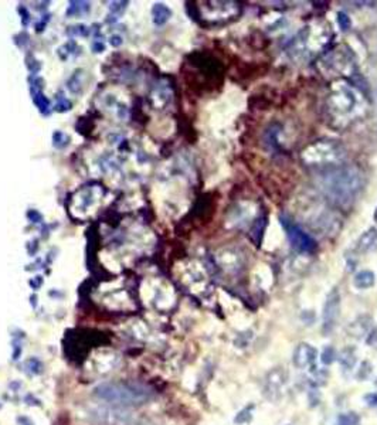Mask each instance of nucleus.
<instances>
[{
  "mask_svg": "<svg viewBox=\"0 0 377 425\" xmlns=\"http://www.w3.org/2000/svg\"><path fill=\"white\" fill-rule=\"evenodd\" d=\"M110 43L111 46H114V47H119V46L122 44V39H121L119 36H112L110 39Z\"/></svg>",
  "mask_w": 377,
  "mask_h": 425,
  "instance_id": "29",
  "label": "nucleus"
},
{
  "mask_svg": "<svg viewBox=\"0 0 377 425\" xmlns=\"http://www.w3.org/2000/svg\"><path fill=\"white\" fill-rule=\"evenodd\" d=\"M67 33L70 36H79V37H86L89 33H91V29L86 27L84 24H75V26H71L67 29Z\"/></svg>",
  "mask_w": 377,
  "mask_h": 425,
  "instance_id": "19",
  "label": "nucleus"
},
{
  "mask_svg": "<svg viewBox=\"0 0 377 425\" xmlns=\"http://www.w3.org/2000/svg\"><path fill=\"white\" fill-rule=\"evenodd\" d=\"M336 359H338V354H336L335 347L326 346L322 350V353H321V362H322L325 366H330Z\"/></svg>",
  "mask_w": 377,
  "mask_h": 425,
  "instance_id": "17",
  "label": "nucleus"
},
{
  "mask_svg": "<svg viewBox=\"0 0 377 425\" xmlns=\"http://www.w3.org/2000/svg\"><path fill=\"white\" fill-rule=\"evenodd\" d=\"M363 400L369 407H377V393H369L363 397Z\"/></svg>",
  "mask_w": 377,
  "mask_h": 425,
  "instance_id": "24",
  "label": "nucleus"
},
{
  "mask_svg": "<svg viewBox=\"0 0 377 425\" xmlns=\"http://www.w3.org/2000/svg\"><path fill=\"white\" fill-rule=\"evenodd\" d=\"M264 227H265V220H262V219H259L254 226H252L251 229V234L252 237H255L257 234H258V244L259 241H261V236H262V231H264ZM257 238V237H255Z\"/></svg>",
  "mask_w": 377,
  "mask_h": 425,
  "instance_id": "22",
  "label": "nucleus"
},
{
  "mask_svg": "<svg viewBox=\"0 0 377 425\" xmlns=\"http://www.w3.org/2000/svg\"><path fill=\"white\" fill-rule=\"evenodd\" d=\"M336 425H360V417L354 411H347L339 414Z\"/></svg>",
  "mask_w": 377,
  "mask_h": 425,
  "instance_id": "13",
  "label": "nucleus"
},
{
  "mask_svg": "<svg viewBox=\"0 0 377 425\" xmlns=\"http://www.w3.org/2000/svg\"><path fill=\"white\" fill-rule=\"evenodd\" d=\"M57 99H58V102L55 103V111L57 112H65V111L71 110V102L67 98H63V94H58Z\"/></svg>",
  "mask_w": 377,
  "mask_h": 425,
  "instance_id": "20",
  "label": "nucleus"
},
{
  "mask_svg": "<svg viewBox=\"0 0 377 425\" xmlns=\"http://www.w3.org/2000/svg\"><path fill=\"white\" fill-rule=\"evenodd\" d=\"M321 180L325 193L339 205L350 204L363 184L360 172L352 166H332L322 174Z\"/></svg>",
  "mask_w": 377,
  "mask_h": 425,
  "instance_id": "1",
  "label": "nucleus"
},
{
  "mask_svg": "<svg viewBox=\"0 0 377 425\" xmlns=\"http://www.w3.org/2000/svg\"><path fill=\"white\" fill-rule=\"evenodd\" d=\"M252 411H254V405H247L245 408H243L236 417V424H250L252 419Z\"/></svg>",
  "mask_w": 377,
  "mask_h": 425,
  "instance_id": "16",
  "label": "nucleus"
},
{
  "mask_svg": "<svg viewBox=\"0 0 377 425\" xmlns=\"http://www.w3.org/2000/svg\"><path fill=\"white\" fill-rule=\"evenodd\" d=\"M288 384V371L282 367H274L268 371L264 380V395L269 401H278L284 395V390Z\"/></svg>",
  "mask_w": 377,
  "mask_h": 425,
  "instance_id": "6",
  "label": "nucleus"
},
{
  "mask_svg": "<svg viewBox=\"0 0 377 425\" xmlns=\"http://www.w3.org/2000/svg\"><path fill=\"white\" fill-rule=\"evenodd\" d=\"M340 300H342V298H340L338 288L332 289L328 295V298H326L325 306H323L322 333L325 336H329L338 325L339 316H340Z\"/></svg>",
  "mask_w": 377,
  "mask_h": 425,
  "instance_id": "5",
  "label": "nucleus"
},
{
  "mask_svg": "<svg viewBox=\"0 0 377 425\" xmlns=\"http://www.w3.org/2000/svg\"><path fill=\"white\" fill-rule=\"evenodd\" d=\"M95 395L114 405L135 407L148 402L153 397L149 387L135 381H112L103 383L95 388Z\"/></svg>",
  "mask_w": 377,
  "mask_h": 425,
  "instance_id": "2",
  "label": "nucleus"
},
{
  "mask_svg": "<svg viewBox=\"0 0 377 425\" xmlns=\"http://www.w3.org/2000/svg\"><path fill=\"white\" fill-rule=\"evenodd\" d=\"M338 23L339 27H340L342 30H345V32H347V30L350 29V26H352V22H350L349 16H347L346 13H343V12H339L338 13Z\"/></svg>",
  "mask_w": 377,
  "mask_h": 425,
  "instance_id": "21",
  "label": "nucleus"
},
{
  "mask_svg": "<svg viewBox=\"0 0 377 425\" xmlns=\"http://www.w3.org/2000/svg\"><path fill=\"white\" fill-rule=\"evenodd\" d=\"M377 245V230L370 229L359 238L356 248L359 252H367Z\"/></svg>",
  "mask_w": 377,
  "mask_h": 425,
  "instance_id": "10",
  "label": "nucleus"
},
{
  "mask_svg": "<svg viewBox=\"0 0 377 425\" xmlns=\"http://www.w3.org/2000/svg\"><path fill=\"white\" fill-rule=\"evenodd\" d=\"M19 12H20V15H22V23H23V26L26 27L27 24H29V22H30V13L27 12V9L24 8V6H22V8H19Z\"/></svg>",
  "mask_w": 377,
  "mask_h": 425,
  "instance_id": "25",
  "label": "nucleus"
},
{
  "mask_svg": "<svg viewBox=\"0 0 377 425\" xmlns=\"http://www.w3.org/2000/svg\"><path fill=\"white\" fill-rule=\"evenodd\" d=\"M152 15H153V22L157 24V26H162L165 24L170 16H172V10L165 6L163 3H156L153 9H152Z\"/></svg>",
  "mask_w": 377,
  "mask_h": 425,
  "instance_id": "12",
  "label": "nucleus"
},
{
  "mask_svg": "<svg viewBox=\"0 0 377 425\" xmlns=\"http://www.w3.org/2000/svg\"><path fill=\"white\" fill-rule=\"evenodd\" d=\"M374 220L377 221V208H376V211H374Z\"/></svg>",
  "mask_w": 377,
  "mask_h": 425,
  "instance_id": "32",
  "label": "nucleus"
},
{
  "mask_svg": "<svg viewBox=\"0 0 377 425\" xmlns=\"http://www.w3.org/2000/svg\"><path fill=\"white\" fill-rule=\"evenodd\" d=\"M27 217H29V220H32L33 223H40V221L43 220V216H41L37 210H30V211L27 212Z\"/></svg>",
  "mask_w": 377,
  "mask_h": 425,
  "instance_id": "26",
  "label": "nucleus"
},
{
  "mask_svg": "<svg viewBox=\"0 0 377 425\" xmlns=\"http://www.w3.org/2000/svg\"><path fill=\"white\" fill-rule=\"evenodd\" d=\"M104 50H105V44L104 43H101V41H94L92 43V51L94 53H103Z\"/></svg>",
  "mask_w": 377,
  "mask_h": 425,
  "instance_id": "28",
  "label": "nucleus"
},
{
  "mask_svg": "<svg viewBox=\"0 0 377 425\" xmlns=\"http://www.w3.org/2000/svg\"><path fill=\"white\" fill-rule=\"evenodd\" d=\"M338 359L339 362H340V366L345 367L346 370L353 369L354 364H356V360H357V359H356V349L352 346L345 347L338 356Z\"/></svg>",
  "mask_w": 377,
  "mask_h": 425,
  "instance_id": "11",
  "label": "nucleus"
},
{
  "mask_svg": "<svg viewBox=\"0 0 377 425\" xmlns=\"http://www.w3.org/2000/svg\"><path fill=\"white\" fill-rule=\"evenodd\" d=\"M41 283H43V278L41 276H36L33 281H30V285H32L33 288H39Z\"/></svg>",
  "mask_w": 377,
  "mask_h": 425,
  "instance_id": "31",
  "label": "nucleus"
},
{
  "mask_svg": "<svg viewBox=\"0 0 377 425\" xmlns=\"http://www.w3.org/2000/svg\"><path fill=\"white\" fill-rule=\"evenodd\" d=\"M366 342H367V345L371 347H377V329H374L373 332H370L369 336H367V339H366Z\"/></svg>",
  "mask_w": 377,
  "mask_h": 425,
  "instance_id": "27",
  "label": "nucleus"
},
{
  "mask_svg": "<svg viewBox=\"0 0 377 425\" xmlns=\"http://www.w3.org/2000/svg\"><path fill=\"white\" fill-rule=\"evenodd\" d=\"M70 143V138L67 135L61 132V131H55L53 134V145L57 149H64L65 146H68Z\"/></svg>",
  "mask_w": 377,
  "mask_h": 425,
  "instance_id": "18",
  "label": "nucleus"
},
{
  "mask_svg": "<svg viewBox=\"0 0 377 425\" xmlns=\"http://www.w3.org/2000/svg\"><path fill=\"white\" fill-rule=\"evenodd\" d=\"M48 20H50V16H47V19H46V20H44V19H41V22H40V23L36 26V30H37V32H43Z\"/></svg>",
  "mask_w": 377,
  "mask_h": 425,
  "instance_id": "30",
  "label": "nucleus"
},
{
  "mask_svg": "<svg viewBox=\"0 0 377 425\" xmlns=\"http://www.w3.org/2000/svg\"><path fill=\"white\" fill-rule=\"evenodd\" d=\"M89 12V3L86 2H71L68 10H67V16H78L82 13Z\"/></svg>",
  "mask_w": 377,
  "mask_h": 425,
  "instance_id": "14",
  "label": "nucleus"
},
{
  "mask_svg": "<svg viewBox=\"0 0 377 425\" xmlns=\"http://www.w3.org/2000/svg\"><path fill=\"white\" fill-rule=\"evenodd\" d=\"M376 282V275L369 271V269H363V271H359L353 278V285L357 288V289H369L371 288L373 285Z\"/></svg>",
  "mask_w": 377,
  "mask_h": 425,
  "instance_id": "9",
  "label": "nucleus"
},
{
  "mask_svg": "<svg viewBox=\"0 0 377 425\" xmlns=\"http://www.w3.org/2000/svg\"><path fill=\"white\" fill-rule=\"evenodd\" d=\"M343 148L335 141H319L304 150L302 158L307 163L316 165H335L338 160L343 158Z\"/></svg>",
  "mask_w": 377,
  "mask_h": 425,
  "instance_id": "3",
  "label": "nucleus"
},
{
  "mask_svg": "<svg viewBox=\"0 0 377 425\" xmlns=\"http://www.w3.org/2000/svg\"><path fill=\"white\" fill-rule=\"evenodd\" d=\"M279 220H281V224H282L287 236L290 238V243H291L292 247L297 251L309 252L311 254V252H314L318 248V244H316V241H315L314 238L301 229L298 224H295L291 219L282 216Z\"/></svg>",
  "mask_w": 377,
  "mask_h": 425,
  "instance_id": "4",
  "label": "nucleus"
},
{
  "mask_svg": "<svg viewBox=\"0 0 377 425\" xmlns=\"http://www.w3.org/2000/svg\"><path fill=\"white\" fill-rule=\"evenodd\" d=\"M24 369H26V371H27L29 374L36 376V374H40V373L43 371V364H41V362H40L39 359L30 357L29 360H26V363H24Z\"/></svg>",
  "mask_w": 377,
  "mask_h": 425,
  "instance_id": "15",
  "label": "nucleus"
},
{
  "mask_svg": "<svg viewBox=\"0 0 377 425\" xmlns=\"http://www.w3.org/2000/svg\"><path fill=\"white\" fill-rule=\"evenodd\" d=\"M126 5H128V2H115V3L111 5V12H112V13L122 15V13L125 12Z\"/></svg>",
  "mask_w": 377,
  "mask_h": 425,
  "instance_id": "23",
  "label": "nucleus"
},
{
  "mask_svg": "<svg viewBox=\"0 0 377 425\" xmlns=\"http://www.w3.org/2000/svg\"><path fill=\"white\" fill-rule=\"evenodd\" d=\"M43 79L36 78L32 84V99L34 105L39 108V111L43 115L50 114V101L46 98V95L43 94L41 88H43Z\"/></svg>",
  "mask_w": 377,
  "mask_h": 425,
  "instance_id": "8",
  "label": "nucleus"
},
{
  "mask_svg": "<svg viewBox=\"0 0 377 425\" xmlns=\"http://www.w3.org/2000/svg\"><path fill=\"white\" fill-rule=\"evenodd\" d=\"M316 359H318V350L312 345H308V343H299L292 354L294 366L301 370L314 367Z\"/></svg>",
  "mask_w": 377,
  "mask_h": 425,
  "instance_id": "7",
  "label": "nucleus"
}]
</instances>
